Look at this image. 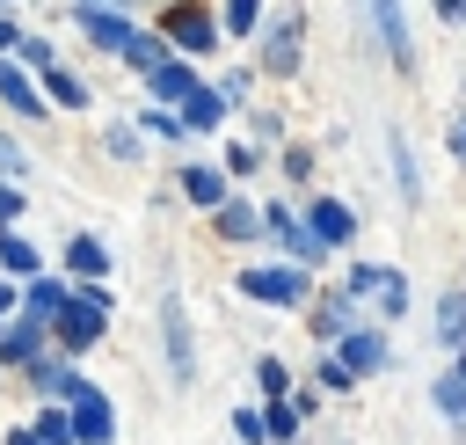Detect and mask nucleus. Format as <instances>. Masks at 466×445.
I'll use <instances>...</instances> for the list:
<instances>
[{
    "mask_svg": "<svg viewBox=\"0 0 466 445\" xmlns=\"http://www.w3.org/2000/svg\"><path fill=\"white\" fill-rule=\"evenodd\" d=\"M102 321H109V306H102V292H95V299H66V306H58V336H66L73 350H87V343L102 336Z\"/></svg>",
    "mask_w": 466,
    "mask_h": 445,
    "instance_id": "1",
    "label": "nucleus"
},
{
    "mask_svg": "<svg viewBox=\"0 0 466 445\" xmlns=\"http://www.w3.org/2000/svg\"><path fill=\"white\" fill-rule=\"evenodd\" d=\"M240 292H255V299H277V306H291V299H306V277H299V270H248V277H240Z\"/></svg>",
    "mask_w": 466,
    "mask_h": 445,
    "instance_id": "2",
    "label": "nucleus"
},
{
    "mask_svg": "<svg viewBox=\"0 0 466 445\" xmlns=\"http://www.w3.org/2000/svg\"><path fill=\"white\" fill-rule=\"evenodd\" d=\"M160 328H167V357H175V379H189V372H197V357H189V321H182V299H175V292L160 299Z\"/></svg>",
    "mask_w": 466,
    "mask_h": 445,
    "instance_id": "3",
    "label": "nucleus"
},
{
    "mask_svg": "<svg viewBox=\"0 0 466 445\" xmlns=\"http://www.w3.org/2000/svg\"><path fill=\"white\" fill-rule=\"evenodd\" d=\"M73 438H80V445H109V401H102L95 387L73 401Z\"/></svg>",
    "mask_w": 466,
    "mask_h": 445,
    "instance_id": "4",
    "label": "nucleus"
},
{
    "mask_svg": "<svg viewBox=\"0 0 466 445\" xmlns=\"http://www.w3.org/2000/svg\"><path fill=\"white\" fill-rule=\"evenodd\" d=\"M306 233H313V248H335V241H350V233H357V219H350V204H313Z\"/></svg>",
    "mask_w": 466,
    "mask_h": 445,
    "instance_id": "5",
    "label": "nucleus"
},
{
    "mask_svg": "<svg viewBox=\"0 0 466 445\" xmlns=\"http://www.w3.org/2000/svg\"><path fill=\"white\" fill-rule=\"evenodd\" d=\"M80 29H87L95 44H109V51H124V44H131V22H124V15H109V7H80Z\"/></svg>",
    "mask_w": 466,
    "mask_h": 445,
    "instance_id": "6",
    "label": "nucleus"
},
{
    "mask_svg": "<svg viewBox=\"0 0 466 445\" xmlns=\"http://www.w3.org/2000/svg\"><path fill=\"white\" fill-rule=\"evenodd\" d=\"M167 36H175L182 51H204V44H211V15H197V7H167Z\"/></svg>",
    "mask_w": 466,
    "mask_h": 445,
    "instance_id": "7",
    "label": "nucleus"
},
{
    "mask_svg": "<svg viewBox=\"0 0 466 445\" xmlns=\"http://www.w3.org/2000/svg\"><path fill=\"white\" fill-rule=\"evenodd\" d=\"M218 233L248 241V233H262V212H255V204H233V197H226V204H218Z\"/></svg>",
    "mask_w": 466,
    "mask_h": 445,
    "instance_id": "8",
    "label": "nucleus"
},
{
    "mask_svg": "<svg viewBox=\"0 0 466 445\" xmlns=\"http://www.w3.org/2000/svg\"><path fill=\"white\" fill-rule=\"evenodd\" d=\"M386 357V343L379 336H342V372H371Z\"/></svg>",
    "mask_w": 466,
    "mask_h": 445,
    "instance_id": "9",
    "label": "nucleus"
},
{
    "mask_svg": "<svg viewBox=\"0 0 466 445\" xmlns=\"http://www.w3.org/2000/svg\"><path fill=\"white\" fill-rule=\"evenodd\" d=\"M182 190H189L197 204H226V175H218V168H189V175H182Z\"/></svg>",
    "mask_w": 466,
    "mask_h": 445,
    "instance_id": "10",
    "label": "nucleus"
},
{
    "mask_svg": "<svg viewBox=\"0 0 466 445\" xmlns=\"http://www.w3.org/2000/svg\"><path fill=\"white\" fill-rule=\"evenodd\" d=\"M153 95H160V102H189V95H197V80H189L182 66H160V73H153Z\"/></svg>",
    "mask_w": 466,
    "mask_h": 445,
    "instance_id": "11",
    "label": "nucleus"
},
{
    "mask_svg": "<svg viewBox=\"0 0 466 445\" xmlns=\"http://www.w3.org/2000/svg\"><path fill=\"white\" fill-rule=\"evenodd\" d=\"M58 306H66V292H58V285H51V277H36V285H29V321H36V328H44V321H51V314H58Z\"/></svg>",
    "mask_w": 466,
    "mask_h": 445,
    "instance_id": "12",
    "label": "nucleus"
},
{
    "mask_svg": "<svg viewBox=\"0 0 466 445\" xmlns=\"http://www.w3.org/2000/svg\"><path fill=\"white\" fill-rule=\"evenodd\" d=\"M437 336H444L451 350H466V299H459V292L444 299V314H437Z\"/></svg>",
    "mask_w": 466,
    "mask_h": 445,
    "instance_id": "13",
    "label": "nucleus"
},
{
    "mask_svg": "<svg viewBox=\"0 0 466 445\" xmlns=\"http://www.w3.org/2000/svg\"><path fill=\"white\" fill-rule=\"evenodd\" d=\"M0 95H7V109H29V117L44 109V102H36V88H29V80H22L15 66H0Z\"/></svg>",
    "mask_w": 466,
    "mask_h": 445,
    "instance_id": "14",
    "label": "nucleus"
},
{
    "mask_svg": "<svg viewBox=\"0 0 466 445\" xmlns=\"http://www.w3.org/2000/svg\"><path fill=\"white\" fill-rule=\"evenodd\" d=\"M0 263H7L15 277H36V248H29V241H15V233H0Z\"/></svg>",
    "mask_w": 466,
    "mask_h": 445,
    "instance_id": "15",
    "label": "nucleus"
},
{
    "mask_svg": "<svg viewBox=\"0 0 466 445\" xmlns=\"http://www.w3.org/2000/svg\"><path fill=\"white\" fill-rule=\"evenodd\" d=\"M66 263H73L80 277H102V270H109V255H102V241H87V233L73 241V255H66Z\"/></svg>",
    "mask_w": 466,
    "mask_h": 445,
    "instance_id": "16",
    "label": "nucleus"
},
{
    "mask_svg": "<svg viewBox=\"0 0 466 445\" xmlns=\"http://www.w3.org/2000/svg\"><path fill=\"white\" fill-rule=\"evenodd\" d=\"M437 409H444V416H466V365L437 379Z\"/></svg>",
    "mask_w": 466,
    "mask_h": 445,
    "instance_id": "17",
    "label": "nucleus"
},
{
    "mask_svg": "<svg viewBox=\"0 0 466 445\" xmlns=\"http://www.w3.org/2000/svg\"><path fill=\"white\" fill-rule=\"evenodd\" d=\"M124 58H131V66H146V73H160V66H167L160 36H131V44H124Z\"/></svg>",
    "mask_w": 466,
    "mask_h": 445,
    "instance_id": "18",
    "label": "nucleus"
},
{
    "mask_svg": "<svg viewBox=\"0 0 466 445\" xmlns=\"http://www.w3.org/2000/svg\"><path fill=\"white\" fill-rule=\"evenodd\" d=\"M371 22L386 29V51H393V58H408V36H400V7H371Z\"/></svg>",
    "mask_w": 466,
    "mask_h": 445,
    "instance_id": "19",
    "label": "nucleus"
},
{
    "mask_svg": "<svg viewBox=\"0 0 466 445\" xmlns=\"http://www.w3.org/2000/svg\"><path fill=\"white\" fill-rule=\"evenodd\" d=\"M291 58H299V22H284V29H277V44H269V73H284Z\"/></svg>",
    "mask_w": 466,
    "mask_h": 445,
    "instance_id": "20",
    "label": "nucleus"
},
{
    "mask_svg": "<svg viewBox=\"0 0 466 445\" xmlns=\"http://www.w3.org/2000/svg\"><path fill=\"white\" fill-rule=\"evenodd\" d=\"M218 117H226V102H218V95H204V88H197V95H189V124H218Z\"/></svg>",
    "mask_w": 466,
    "mask_h": 445,
    "instance_id": "21",
    "label": "nucleus"
},
{
    "mask_svg": "<svg viewBox=\"0 0 466 445\" xmlns=\"http://www.w3.org/2000/svg\"><path fill=\"white\" fill-rule=\"evenodd\" d=\"M36 445H73V423H66V416H44V423H36Z\"/></svg>",
    "mask_w": 466,
    "mask_h": 445,
    "instance_id": "22",
    "label": "nucleus"
},
{
    "mask_svg": "<svg viewBox=\"0 0 466 445\" xmlns=\"http://www.w3.org/2000/svg\"><path fill=\"white\" fill-rule=\"evenodd\" d=\"M51 95H58V102H87V88H80L73 73H58V66H51Z\"/></svg>",
    "mask_w": 466,
    "mask_h": 445,
    "instance_id": "23",
    "label": "nucleus"
},
{
    "mask_svg": "<svg viewBox=\"0 0 466 445\" xmlns=\"http://www.w3.org/2000/svg\"><path fill=\"white\" fill-rule=\"evenodd\" d=\"M255 387H262V394H284V365L262 357V365H255Z\"/></svg>",
    "mask_w": 466,
    "mask_h": 445,
    "instance_id": "24",
    "label": "nucleus"
},
{
    "mask_svg": "<svg viewBox=\"0 0 466 445\" xmlns=\"http://www.w3.org/2000/svg\"><path fill=\"white\" fill-rule=\"evenodd\" d=\"M233 430H240L248 445H262V416H255V409H240V416H233Z\"/></svg>",
    "mask_w": 466,
    "mask_h": 445,
    "instance_id": "25",
    "label": "nucleus"
},
{
    "mask_svg": "<svg viewBox=\"0 0 466 445\" xmlns=\"http://www.w3.org/2000/svg\"><path fill=\"white\" fill-rule=\"evenodd\" d=\"M15 212H22V197H15V190H7V182H0V226H7V219H15Z\"/></svg>",
    "mask_w": 466,
    "mask_h": 445,
    "instance_id": "26",
    "label": "nucleus"
},
{
    "mask_svg": "<svg viewBox=\"0 0 466 445\" xmlns=\"http://www.w3.org/2000/svg\"><path fill=\"white\" fill-rule=\"evenodd\" d=\"M0 175H22V153H15L7 139H0Z\"/></svg>",
    "mask_w": 466,
    "mask_h": 445,
    "instance_id": "27",
    "label": "nucleus"
},
{
    "mask_svg": "<svg viewBox=\"0 0 466 445\" xmlns=\"http://www.w3.org/2000/svg\"><path fill=\"white\" fill-rule=\"evenodd\" d=\"M451 153H459V160H466V117H459V124H451Z\"/></svg>",
    "mask_w": 466,
    "mask_h": 445,
    "instance_id": "28",
    "label": "nucleus"
},
{
    "mask_svg": "<svg viewBox=\"0 0 466 445\" xmlns=\"http://www.w3.org/2000/svg\"><path fill=\"white\" fill-rule=\"evenodd\" d=\"M7 445H36V430H15V438H7Z\"/></svg>",
    "mask_w": 466,
    "mask_h": 445,
    "instance_id": "29",
    "label": "nucleus"
},
{
    "mask_svg": "<svg viewBox=\"0 0 466 445\" xmlns=\"http://www.w3.org/2000/svg\"><path fill=\"white\" fill-rule=\"evenodd\" d=\"M7 44H15V29H7V22H0V51H7Z\"/></svg>",
    "mask_w": 466,
    "mask_h": 445,
    "instance_id": "30",
    "label": "nucleus"
},
{
    "mask_svg": "<svg viewBox=\"0 0 466 445\" xmlns=\"http://www.w3.org/2000/svg\"><path fill=\"white\" fill-rule=\"evenodd\" d=\"M0 306H7V285H0Z\"/></svg>",
    "mask_w": 466,
    "mask_h": 445,
    "instance_id": "31",
    "label": "nucleus"
}]
</instances>
